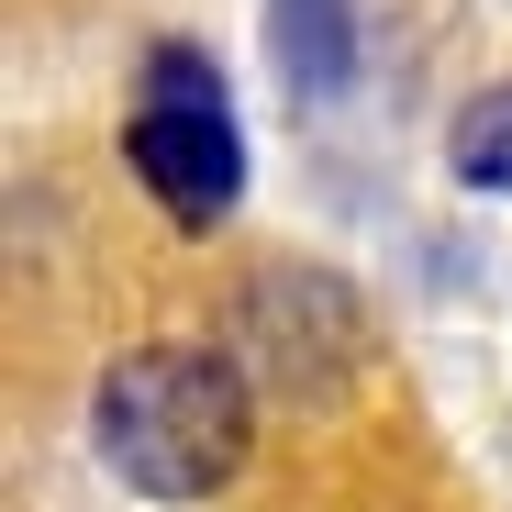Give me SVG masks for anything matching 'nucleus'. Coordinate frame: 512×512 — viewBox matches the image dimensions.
Listing matches in <instances>:
<instances>
[{"instance_id":"obj_4","label":"nucleus","mask_w":512,"mask_h":512,"mask_svg":"<svg viewBox=\"0 0 512 512\" xmlns=\"http://www.w3.org/2000/svg\"><path fill=\"white\" fill-rule=\"evenodd\" d=\"M446 167H457L468 190H501V201H512V78L479 90V101L446 123Z\"/></svg>"},{"instance_id":"obj_2","label":"nucleus","mask_w":512,"mask_h":512,"mask_svg":"<svg viewBox=\"0 0 512 512\" xmlns=\"http://www.w3.org/2000/svg\"><path fill=\"white\" fill-rule=\"evenodd\" d=\"M123 156H134V179L179 212L190 234L234 212L245 190V145H234V101H223V67L201 45L167 34L134 78V123H123Z\"/></svg>"},{"instance_id":"obj_3","label":"nucleus","mask_w":512,"mask_h":512,"mask_svg":"<svg viewBox=\"0 0 512 512\" xmlns=\"http://www.w3.org/2000/svg\"><path fill=\"white\" fill-rule=\"evenodd\" d=\"M268 45H279L301 101L346 90L357 78V0H268Z\"/></svg>"},{"instance_id":"obj_1","label":"nucleus","mask_w":512,"mask_h":512,"mask_svg":"<svg viewBox=\"0 0 512 512\" xmlns=\"http://www.w3.org/2000/svg\"><path fill=\"white\" fill-rule=\"evenodd\" d=\"M90 435L101 468L145 501H212L245 446H256V401L245 368L223 346H190V334H156V346H123L90 390Z\"/></svg>"}]
</instances>
